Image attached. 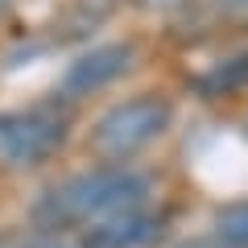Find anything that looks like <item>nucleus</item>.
<instances>
[{"instance_id": "7", "label": "nucleus", "mask_w": 248, "mask_h": 248, "mask_svg": "<svg viewBox=\"0 0 248 248\" xmlns=\"http://www.w3.org/2000/svg\"><path fill=\"white\" fill-rule=\"evenodd\" d=\"M244 79H248V54H244V58H236L232 71H215L203 87H207V91H232V87H240Z\"/></svg>"}, {"instance_id": "1", "label": "nucleus", "mask_w": 248, "mask_h": 248, "mask_svg": "<svg viewBox=\"0 0 248 248\" xmlns=\"http://www.w3.org/2000/svg\"><path fill=\"white\" fill-rule=\"evenodd\" d=\"M149 182L133 170H95V174H79L66 186L50 190V199L42 203V219L50 228H75V223H108L116 215L141 211Z\"/></svg>"}, {"instance_id": "5", "label": "nucleus", "mask_w": 248, "mask_h": 248, "mask_svg": "<svg viewBox=\"0 0 248 248\" xmlns=\"http://www.w3.org/2000/svg\"><path fill=\"white\" fill-rule=\"evenodd\" d=\"M153 236H157V219H149L145 211H128L108 223H95L87 232V248H141Z\"/></svg>"}, {"instance_id": "4", "label": "nucleus", "mask_w": 248, "mask_h": 248, "mask_svg": "<svg viewBox=\"0 0 248 248\" xmlns=\"http://www.w3.org/2000/svg\"><path fill=\"white\" fill-rule=\"evenodd\" d=\"M128 62H133V46H99V50L83 54L79 62H71V71L62 79V91L66 95H87V91L112 83L116 75H124Z\"/></svg>"}, {"instance_id": "2", "label": "nucleus", "mask_w": 248, "mask_h": 248, "mask_svg": "<svg viewBox=\"0 0 248 248\" xmlns=\"http://www.w3.org/2000/svg\"><path fill=\"white\" fill-rule=\"evenodd\" d=\"M170 128V104L157 95H141V99H124L112 112L99 116L95 133H91V149L108 161H124L141 153L145 145H153L161 133Z\"/></svg>"}, {"instance_id": "3", "label": "nucleus", "mask_w": 248, "mask_h": 248, "mask_svg": "<svg viewBox=\"0 0 248 248\" xmlns=\"http://www.w3.org/2000/svg\"><path fill=\"white\" fill-rule=\"evenodd\" d=\"M66 128L54 112H4L0 116V166L29 170L62 145Z\"/></svg>"}, {"instance_id": "9", "label": "nucleus", "mask_w": 248, "mask_h": 248, "mask_svg": "<svg viewBox=\"0 0 248 248\" xmlns=\"http://www.w3.org/2000/svg\"><path fill=\"white\" fill-rule=\"evenodd\" d=\"M223 4H248V0H223Z\"/></svg>"}, {"instance_id": "6", "label": "nucleus", "mask_w": 248, "mask_h": 248, "mask_svg": "<svg viewBox=\"0 0 248 248\" xmlns=\"http://www.w3.org/2000/svg\"><path fill=\"white\" fill-rule=\"evenodd\" d=\"M219 236L232 244H248V203H236L219 215Z\"/></svg>"}, {"instance_id": "8", "label": "nucleus", "mask_w": 248, "mask_h": 248, "mask_svg": "<svg viewBox=\"0 0 248 248\" xmlns=\"http://www.w3.org/2000/svg\"><path fill=\"white\" fill-rule=\"evenodd\" d=\"M141 4H149V9H178L182 0H141Z\"/></svg>"}]
</instances>
